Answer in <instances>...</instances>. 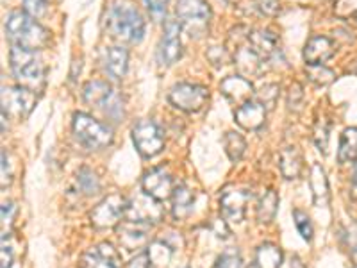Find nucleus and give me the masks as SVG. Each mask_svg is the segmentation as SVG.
Here are the masks:
<instances>
[{"label":"nucleus","mask_w":357,"mask_h":268,"mask_svg":"<svg viewBox=\"0 0 357 268\" xmlns=\"http://www.w3.org/2000/svg\"><path fill=\"white\" fill-rule=\"evenodd\" d=\"M104 27L111 38L122 43H139L145 34V20L130 0H113L106 9Z\"/></svg>","instance_id":"nucleus-1"},{"label":"nucleus","mask_w":357,"mask_h":268,"mask_svg":"<svg viewBox=\"0 0 357 268\" xmlns=\"http://www.w3.org/2000/svg\"><path fill=\"white\" fill-rule=\"evenodd\" d=\"M6 34L13 47L33 52L45 49L50 40L49 31L25 11H15L6 18Z\"/></svg>","instance_id":"nucleus-2"},{"label":"nucleus","mask_w":357,"mask_h":268,"mask_svg":"<svg viewBox=\"0 0 357 268\" xmlns=\"http://www.w3.org/2000/svg\"><path fill=\"white\" fill-rule=\"evenodd\" d=\"M9 63H11L13 75L22 88L31 89L34 94L43 89L45 68L36 52L20 49V47H13L11 52H9Z\"/></svg>","instance_id":"nucleus-3"},{"label":"nucleus","mask_w":357,"mask_h":268,"mask_svg":"<svg viewBox=\"0 0 357 268\" xmlns=\"http://www.w3.org/2000/svg\"><path fill=\"white\" fill-rule=\"evenodd\" d=\"M175 15L181 29H184L190 38L206 36L209 22H211V8L206 0H177Z\"/></svg>","instance_id":"nucleus-4"},{"label":"nucleus","mask_w":357,"mask_h":268,"mask_svg":"<svg viewBox=\"0 0 357 268\" xmlns=\"http://www.w3.org/2000/svg\"><path fill=\"white\" fill-rule=\"evenodd\" d=\"M73 134L75 138L91 151H100L111 145L113 142V131L106 126V124L98 122L93 117H89L86 113H75L73 114Z\"/></svg>","instance_id":"nucleus-5"},{"label":"nucleus","mask_w":357,"mask_h":268,"mask_svg":"<svg viewBox=\"0 0 357 268\" xmlns=\"http://www.w3.org/2000/svg\"><path fill=\"white\" fill-rule=\"evenodd\" d=\"M84 100L89 106H95L98 110H102L107 117L114 118V120H120L123 114V106L122 100L114 94V89L111 88L107 82L104 81H91L84 86Z\"/></svg>","instance_id":"nucleus-6"},{"label":"nucleus","mask_w":357,"mask_h":268,"mask_svg":"<svg viewBox=\"0 0 357 268\" xmlns=\"http://www.w3.org/2000/svg\"><path fill=\"white\" fill-rule=\"evenodd\" d=\"M127 206H129V200L126 197L120 195V193H111L93 207V211L89 213L91 225L97 229L116 228L118 223L126 218Z\"/></svg>","instance_id":"nucleus-7"},{"label":"nucleus","mask_w":357,"mask_h":268,"mask_svg":"<svg viewBox=\"0 0 357 268\" xmlns=\"http://www.w3.org/2000/svg\"><path fill=\"white\" fill-rule=\"evenodd\" d=\"M207 98H209V89L202 84H191V82H178L168 94L172 106L186 113H197L202 110Z\"/></svg>","instance_id":"nucleus-8"},{"label":"nucleus","mask_w":357,"mask_h":268,"mask_svg":"<svg viewBox=\"0 0 357 268\" xmlns=\"http://www.w3.org/2000/svg\"><path fill=\"white\" fill-rule=\"evenodd\" d=\"M132 142L143 158H154L165 149V133L152 120H139L132 127Z\"/></svg>","instance_id":"nucleus-9"},{"label":"nucleus","mask_w":357,"mask_h":268,"mask_svg":"<svg viewBox=\"0 0 357 268\" xmlns=\"http://www.w3.org/2000/svg\"><path fill=\"white\" fill-rule=\"evenodd\" d=\"M36 94L27 88H2V111L11 113L18 120H25L36 106Z\"/></svg>","instance_id":"nucleus-10"},{"label":"nucleus","mask_w":357,"mask_h":268,"mask_svg":"<svg viewBox=\"0 0 357 268\" xmlns=\"http://www.w3.org/2000/svg\"><path fill=\"white\" fill-rule=\"evenodd\" d=\"M159 202H161V200L154 199V197H151L149 193L142 191L139 195H136L132 200H129L126 218L143 223L159 222V220H162V216H165V211H162V207Z\"/></svg>","instance_id":"nucleus-11"},{"label":"nucleus","mask_w":357,"mask_h":268,"mask_svg":"<svg viewBox=\"0 0 357 268\" xmlns=\"http://www.w3.org/2000/svg\"><path fill=\"white\" fill-rule=\"evenodd\" d=\"M183 56V45H181V25L175 20H168L165 24L161 43H159L158 57L162 66H172Z\"/></svg>","instance_id":"nucleus-12"},{"label":"nucleus","mask_w":357,"mask_h":268,"mask_svg":"<svg viewBox=\"0 0 357 268\" xmlns=\"http://www.w3.org/2000/svg\"><path fill=\"white\" fill-rule=\"evenodd\" d=\"M252 199V193L247 190H236L229 188L220 197V213L227 222L240 223L245 218V209H247L248 200Z\"/></svg>","instance_id":"nucleus-13"},{"label":"nucleus","mask_w":357,"mask_h":268,"mask_svg":"<svg viewBox=\"0 0 357 268\" xmlns=\"http://www.w3.org/2000/svg\"><path fill=\"white\" fill-rule=\"evenodd\" d=\"M81 268H122V256L111 244L89 248L81 258Z\"/></svg>","instance_id":"nucleus-14"},{"label":"nucleus","mask_w":357,"mask_h":268,"mask_svg":"<svg viewBox=\"0 0 357 268\" xmlns=\"http://www.w3.org/2000/svg\"><path fill=\"white\" fill-rule=\"evenodd\" d=\"M143 191L158 200H168L174 195V181L165 168H154L143 177Z\"/></svg>","instance_id":"nucleus-15"},{"label":"nucleus","mask_w":357,"mask_h":268,"mask_svg":"<svg viewBox=\"0 0 357 268\" xmlns=\"http://www.w3.org/2000/svg\"><path fill=\"white\" fill-rule=\"evenodd\" d=\"M149 232H151V223L123 218L122 225L118 228V240L126 251H136L149 241Z\"/></svg>","instance_id":"nucleus-16"},{"label":"nucleus","mask_w":357,"mask_h":268,"mask_svg":"<svg viewBox=\"0 0 357 268\" xmlns=\"http://www.w3.org/2000/svg\"><path fill=\"white\" fill-rule=\"evenodd\" d=\"M220 89H222V94L225 95L229 102L236 104V106L240 107L243 106L245 102L252 100L254 97V86L252 82L248 81L247 77L243 75H231V77H225L220 84Z\"/></svg>","instance_id":"nucleus-17"},{"label":"nucleus","mask_w":357,"mask_h":268,"mask_svg":"<svg viewBox=\"0 0 357 268\" xmlns=\"http://www.w3.org/2000/svg\"><path fill=\"white\" fill-rule=\"evenodd\" d=\"M266 111L268 110L261 104V102L252 98V100L245 102L243 106H240L236 110L234 118L236 122L240 124L243 129L257 131L264 126V122H266Z\"/></svg>","instance_id":"nucleus-18"},{"label":"nucleus","mask_w":357,"mask_h":268,"mask_svg":"<svg viewBox=\"0 0 357 268\" xmlns=\"http://www.w3.org/2000/svg\"><path fill=\"white\" fill-rule=\"evenodd\" d=\"M234 65L240 70V75L243 77H250V75H259L263 70L264 59L252 49L248 41L245 45H238V49L234 52Z\"/></svg>","instance_id":"nucleus-19"},{"label":"nucleus","mask_w":357,"mask_h":268,"mask_svg":"<svg viewBox=\"0 0 357 268\" xmlns=\"http://www.w3.org/2000/svg\"><path fill=\"white\" fill-rule=\"evenodd\" d=\"M334 56V43L327 36H312L304 47L305 65H324Z\"/></svg>","instance_id":"nucleus-20"},{"label":"nucleus","mask_w":357,"mask_h":268,"mask_svg":"<svg viewBox=\"0 0 357 268\" xmlns=\"http://www.w3.org/2000/svg\"><path fill=\"white\" fill-rule=\"evenodd\" d=\"M102 65L109 77L122 79L129 66V52L123 47H109L102 54Z\"/></svg>","instance_id":"nucleus-21"},{"label":"nucleus","mask_w":357,"mask_h":268,"mask_svg":"<svg viewBox=\"0 0 357 268\" xmlns=\"http://www.w3.org/2000/svg\"><path fill=\"white\" fill-rule=\"evenodd\" d=\"M279 168L280 174L284 179H298L302 174V168H304V158H302V152L296 149V147H286L284 151L280 152L279 158Z\"/></svg>","instance_id":"nucleus-22"},{"label":"nucleus","mask_w":357,"mask_h":268,"mask_svg":"<svg viewBox=\"0 0 357 268\" xmlns=\"http://www.w3.org/2000/svg\"><path fill=\"white\" fill-rule=\"evenodd\" d=\"M247 41L263 59H268L277 52V36H273L270 31H263V29L250 31Z\"/></svg>","instance_id":"nucleus-23"},{"label":"nucleus","mask_w":357,"mask_h":268,"mask_svg":"<svg viewBox=\"0 0 357 268\" xmlns=\"http://www.w3.org/2000/svg\"><path fill=\"white\" fill-rule=\"evenodd\" d=\"M193 204H195V195L186 184L175 188L174 195H172V211H174L175 218L184 220L186 216H190L193 211Z\"/></svg>","instance_id":"nucleus-24"},{"label":"nucleus","mask_w":357,"mask_h":268,"mask_svg":"<svg viewBox=\"0 0 357 268\" xmlns=\"http://www.w3.org/2000/svg\"><path fill=\"white\" fill-rule=\"evenodd\" d=\"M309 184H311L314 204H317L318 207L327 206V204H329V183H327L325 170L320 167V165H312Z\"/></svg>","instance_id":"nucleus-25"},{"label":"nucleus","mask_w":357,"mask_h":268,"mask_svg":"<svg viewBox=\"0 0 357 268\" xmlns=\"http://www.w3.org/2000/svg\"><path fill=\"white\" fill-rule=\"evenodd\" d=\"M357 159V129L350 127V129L343 131L340 140V151H337V161L341 165L345 163H352Z\"/></svg>","instance_id":"nucleus-26"},{"label":"nucleus","mask_w":357,"mask_h":268,"mask_svg":"<svg viewBox=\"0 0 357 268\" xmlns=\"http://www.w3.org/2000/svg\"><path fill=\"white\" fill-rule=\"evenodd\" d=\"M257 268H280L282 251L273 244H263L256 252Z\"/></svg>","instance_id":"nucleus-27"},{"label":"nucleus","mask_w":357,"mask_h":268,"mask_svg":"<svg viewBox=\"0 0 357 268\" xmlns=\"http://www.w3.org/2000/svg\"><path fill=\"white\" fill-rule=\"evenodd\" d=\"M277 207H279V195L275 190H268L261 199L257 206V220L261 223H270L277 215Z\"/></svg>","instance_id":"nucleus-28"},{"label":"nucleus","mask_w":357,"mask_h":268,"mask_svg":"<svg viewBox=\"0 0 357 268\" xmlns=\"http://www.w3.org/2000/svg\"><path fill=\"white\" fill-rule=\"evenodd\" d=\"M223 145H225V152H227L229 159L234 163L243 158L245 149H247V142H245L243 136L240 133H234V131L223 136Z\"/></svg>","instance_id":"nucleus-29"},{"label":"nucleus","mask_w":357,"mask_h":268,"mask_svg":"<svg viewBox=\"0 0 357 268\" xmlns=\"http://www.w3.org/2000/svg\"><path fill=\"white\" fill-rule=\"evenodd\" d=\"M77 190L86 197L97 195L100 191V181L89 168H82L77 174Z\"/></svg>","instance_id":"nucleus-30"},{"label":"nucleus","mask_w":357,"mask_h":268,"mask_svg":"<svg viewBox=\"0 0 357 268\" xmlns=\"http://www.w3.org/2000/svg\"><path fill=\"white\" fill-rule=\"evenodd\" d=\"M305 75L317 86H327L334 81V72L324 65H305Z\"/></svg>","instance_id":"nucleus-31"},{"label":"nucleus","mask_w":357,"mask_h":268,"mask_svg":"<svg viewBox=\"0 0 357 268\" xmlns=\"http://www.w3.org/2000/svg\"><path fill=\"white\" fill-rule=\"evenodd\" d=\"M279 84H264L256 94L254 100L261 102L266 110H273V106L277 104V98H279Z\"/></svg>","instance_id":"nucleus-32"},{"label":"nucleus","mask_w":357,"mask_h":268,"mask_svg":"<svg viewBox=\"0 0 357 268\" xmlns=\"http://www.w3.org/2000/svg\"><path fill=\"white\" fill-rule=\"evenodd\" d=\"M334 15L341 20H357V0H336Z\"/></svg>","instance_id":"nucleus-33"},{"label":"nucleus","mask_w":357,"mask_h":268,"mask_svg":"<svg viewBox=\"0 0 357 268\" xmlns=\"http://www.w3.org/2000/svg\"><path fill=\"white\" fill-rule=\"evenodd\" d=\"M314 143H317L318 151L327 152V145H329V122L327 120H318L317 127H314Z\"/></svg>","instance_id":"nucleus-34"},{"label":"nucleus","mask_w":357,"mask_h":268,"mask_svg":"<svg viewBox=\"0 0 357 268\" xmlns=\"http://www.w3.org/2000/svg\"><path fill=\"white\" fill-rule=\"evenodd\" d=\"M293 220H295V225L296 229H298V232L302 234V238L307 241L312 240V225H311V220H309V216L305 215L304 211H301V209H295L293 211Z\"/></svg>","instance_id":"nucleus-35"},{"label":"nucleus","mask_w":357,"mask_h":268,"mask_svg":"<svg viewBox=\"0 0 357 268\" xmlns=\"http://www.w3.org/2000/svg\"><path fill=\"white\" fill-rule=\"evenodd\" d=\"M213 268H241V256L236 248H229L216 260Z\"/></svg>","instance_id":"nucleus-36"},{"label":"nucleus","mask_w":357,"mask_h":268,"mask_svg":"<svg viewBox=\"0 0 357 268\" xmlns=\"http://www.w3.org/2000/svg\"><path fill=\"white\" fill-rule=\"evenodd\" d=\"M206 56L215 66H223L225 63L231 61V56H229V52L223 47H211V49L207 50Z\"/></svg>","instance_id":"nucleus-37"},{"label":"nucleus","mask_w":357,"mask_h":268,"mask_svg":"<svg viewBox=\"0 0 357 268\" xmlns=\"http://www.w3.org/2000/svg\"><path fill=\"white\" fill-rule=\"evenodd\" d=\"M24 9L31 17L40 18L47 11V0H24Z\"/></svg>","instance_id":"nucleus-38"},{"label":"nucleus","mask_w":357,"mask_h":268,"mask_svg":"<svg viewBox=\"0 0 357 268\" xmlns=\"http://www.w3.org/2000/svg\"><path fill=\"white\" fill-rule=\"evenodd\" d=\"M143 4L146 6L149 13H151L155 20H161L165 17V13H167L168 0H143Z\"/></svg>","instance_id":"nucleus-39"},{"label":"nucleus","mask_w":357,"mask_h":268,"mask_svg":"<svg viewBox=\"0 0 357 268\" xmlns=\"http://www.w3.org/2000/svg\"><path fill=\"white\" fill-rule=\"evenodd\" d=\"M256 8L266 17H275L280 11L279 0H256Z\"/></svg>","instance_id":"nucleus-40"},{"label":"nucleus","mask_w":357,"mask_h":268,"mask_svg":"<svg viewBox=\"0 0 357 268\" xmlns=\"http://www.w3.org/2000/svg\"><path fill=\"white\" fill-rule=\"evenodd\" d=\"M302 98H304V91H302L301 84H293L289 88V95H288V107L289 110H298L302 104Z\"/></svg>","instance_id":"nucleus-41"},{"label":"nucleus","mask_w":357,"mask_h":268,"mask_svg":"<svg viewBox=\"0 0 357 268\" xmlns=\"http://www.w3.org/2000/svg\"><path fill=\"white\" fill-rule=\"evenodd\" d=\"M127 268H152V260H151V254H149V251L139 252L138 256L132 258V260H130V263L127 265Z\"/></svg>","instance_id":"nucleus-42"},{"label":"nucleus","mask_w":357,"mask_h":268,"mask_svg":"<svg viewBox=\"0 0 357 268\" xmlns=\"http://www.w3.org/2000/svg\"><path fill=\"white\" fill-rule=\"evenodd\" d=\"M343 238H345L347 247H349L352 252H357V222L350 223L349 228L345 229V234H343Z\"/></svg>","instance_id":"nucleus-43"},{"label":"nucleus","mask_w":357,"mask_h":268,"mask_svg":"<svg viewBox=\"0 0 357 268\" xmlns=\"http://www.w3.org/2000/svg\"><path fill=\"white\" fill-rule=\"evenodd\" d=\"M15 211H17V206L13 202H4L2 204V223H11L15 218Z\"/></svg>","instance_id":"nucleus-44"},{"label":"nucleus","mask_w":357,"mask_h":268,"mask_svg":"<svg viewBox=\"0 0 357 268\" xmlns=\"http://www.w3.org/2000/svg\"><path fill=\"white\" fill-rule=\"evenodd\" d=\"M13 265V251L11 247L2 245V268H11Z\"/></svg>","instance_id":"nucleus-45"},{"label":"nucleus","mask_w":357,"mask_h":268,"mask_svg":"<svg viewBox=\"0 0 357 268\" xmlns=\"http://www.w3.org/2000/svg\"><path fill=\"white\" fill-rule=\"evenodd\" d=\"M354 260H356V268H357V252H354Z\"/></svg>","instance_id":"nucleus-46"}]
</instances>
